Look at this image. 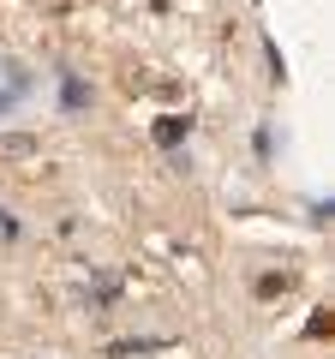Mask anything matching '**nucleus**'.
I'll list each match as a JSON object with an SVG mask.
<instances>
[{"mask_svg": "<svg viewBox=\"0 0 335 359\" xmlns=\"http://www.w3.org/2000/svg\"><path fill=\"white\" fill-rule=\"evenodd\" d=\"M42 144L30 138V132H0V162H36Z\"/></svg>", "mask_w": 335, "mask_h": 359, "instance_id": "f257e3e1", "label": "nucleus"}]
</instances>
